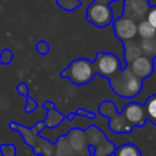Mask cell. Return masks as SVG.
Instances as JSON below:
<instances>
[{
	"mask_svg": "<svg viewBox=\"0 0 156 156\" xmlns=\"http://www.w3.org/2000/svg\"><path fill=\"white\" fill-rule=\"evenodd\" d=\"M95 2H100V4H111L112 1H116V0H94Z\"/></svg>",
	"mask_w": 156,
	"mask_h": 156,
	"instance_id": "23",
	"label": "cell"
},
{
	"mask_svg": "<svg viewBox=\"0 0 156 156\" xmlns=\"http://www.w3.org/2000/svg\"><path fill=\"white\" fill-rule=\"evenodd\" d=\"M112 26H113L115 37L122 43L133 40L138 37V23L124 15L115 20L112 22Z\"/></svg>",
	"mask_w": 156,
	"mask_h": 156,
	"instance_id": "6",
	"label": "cell"
},
{
	"mask_svg": "<svg viewBox=\"0 0 156 156\" xmlns=\"http://www.w3.org/2000/svg\"><path fill=\"white\" fill-rule=\"evenodd\" d=\"M99 115L108 118V128L117 134H129L134 128L126 121L122 113L117 112L115 104L110 100H105L99 106Z\"/></svg>",
	"mask_w": 156,
	"mask_h": 156,
	"instance_id": "3",
	"label": "cell"
},
{
	"mask_svg": "<svg viewBox=\"0 0 156 156\" xmlns=\"http://www.w3.org/2000/svg\"><path fill=\"white\" fill-rule=\"evenodd\" d=\"M74 115H76V116H84V117L90 118V119L95 118V113H94V112L88 111V110H84V108H78V110L74 112Z\"/></svg>",
	"mask_w": 156,
	"mask_h": 156,
	"instance_id": "22",
	"label": "cell"
},
{
	"mask_svg": "<svg viewBox=\"0 0 156 156\" xmlns=\"http://www.w3.org/2000/svg\"><path fill=\"white\" fill-rule=\"evenodd\" d=\"M113 156H143V154L136 145L132 143H126L115 149Z\"/></svg>",
	"mask_w": 156,
	"mask_h": 156,
	"instance_id": "12",
	"label": "cell"
},
{
	"mask_svg": "<svg viewBox=\"0 0 156 156\" xmlns=\"http://www.w3.org/2000/svg\"><path fill=\"white\" fill-rule=\"evenodd\" d=\"M37 107H38L37 101H35L33 98H30V96L28 95V96L26 98V106H24V111H26L27 113H30V112H33Z\"/></svg>",
	"mask_w": 156,
	"mask_h": 156,
	"instance_id": "20",
	"label": "cell"
},
{
	"mask_svg": "<svg viewBox=\"0 0 156 156\" xmlns=\"http://www.w3.org/2000/svg\"><path fill=\"white\" fill-rule=\"evenodd\" d=\"M141 55H143V51H141L139 40L133 39V40H128L123 43V58H124L126 65H129L136 57Z\"/></svg>",
	"mask_w": 156,
	"mask_h": 156,
	"instance_id": "10",
	"label": "cell"
},
{
	"mask_svg": "<svg viewBox=\"0 0 156 156\" xmlns=\"http://www.w3.org/2000/svg\"><path fill=\"white\" fill-rule=\"evenodd\" d=\"M1 156H17V147L13 144H1L0 145Z\"/></svg>",
	"mask_w": 156,
	"mask_h": 156,
	"instance_id": "16",
	"label": "cell"
},
{
	"mask_svg": "<svg viewBox=\"0 0 156 156\" xmlns=\"http://www.w3.org/2000/svg\"><path fill=\"white\" fill-rule=\"evenodd\" d=\"M143 1H146V2H150L151 0H143Z\"/></svg>",
	"mask_w": 156,
	"mask_h": 156,
	"instance_id": "24",
	"label": "cell"
},
{
	"mask_svg": "<svg viewBox=\"0 0 156 156\" xmlns=\"http://www.w3.org/2000/svg\"><path fill=\"white\" fill-rule=\"evenodd\" d=\"M56 5L65 11H74L82 6L80 0H56Z\"/></svg>",
	"mask_w": 156,
	"mask_h": 156,
	"instance_id": "15",
	"label": "cell"
},
{
	"mask_svg": "<svg viewBox=\"0 0 156 156\" xmlns=\"http://www.w3.org/2000/svg\"><path fill=\"white\" fill-rule=\"evenodd\" d=\"M43 107H44V108H48L46 117H45V119L43 121L45 128H55V127H57L60 123H62L63 119L66 118L61 112H58V111L55 108V106H54V104H52L51 101H45L44 105H43Z\"/></svg>",
	"mask_w": 156,
	"mask_h": 156,
	"instance_id": "9",
	"label": "cell"
},
{
	"mask_svg": "<svg viewBox=\"0 0 156 156\" xmlns=\"http://www.w3.org/2000/svg\"><path fill=\"white\" fill-rule=\"evenodd\" d=\"M129 68L133 71L134 74H136L141 80H144L145 78H149L152 73H154V60L146 55H141L139 57H136L133 62H130Z\"/></svg>",
	"mask_w": 156,
	"mask_h": 156,
	"instance_id": "8",
	"label": "cell"
},
{
	"mask_svg": "<svg viewBox=\"0 0 156 156\" xmlns=\"http://www.w3.org/2000/svg\"><path fill=\"white\" fill-rule=\"evenodd\" d=\"M85 21L98 28H104L113 22V13L110 4H100L93 1L87 7Z\"/></svg>",
	"mask_w": 156,
	"mask_h": 156,
	"instance_id": "5",
	"label": "cell"
},
{
	"mask_svg": "<svg viewBox=\"0 0 156 156\" xmlns=\"http://www.w3.org/2000/svg\"><path fill=\"white\" fill-rule=\"evenodd\" d=\"M145 20H146V21H147V22L156 29V5L149 7Z\"/></svg>",
	"mask_w": 156,
	"mask_h": 156,
	"instance_id": "18",
	"label": "cell"
},
{
	"mask_svg": "<svg viewBox=\"0 0 156 156\" xmlns=\"http://www.w3.org/2000/svg\"><path fill=\"white\" fill-rule=\"evenodd\" d=\"M60 76L68 79L74 85H85L94 79L96 72L93 61L84 57H78L74 58L60 73Z\"/></svg>",
	"mask_w": 156,
	"mask_h": 156,
	"instance_id": "2",
	"label": "cell"
},
{
	"mask_svg": "<svg viewBox=\"0 0 156 156\" xmlns=\"http://www.w3.org/2000/svg\"><path fill=\"white\" fill-rule=\"evenodd\" d=\"M139 44L143 55H146L152 60L156 58V35L149 39H139Z\"/></svg>",
	"mask_w": 156,
	"mask_h": 156,
	"instance_id": "13",
	"label": "cell"
},
{
	"mask_svg": "<svg viewBox=\"0 0 156 156\" xmlns=\"http://www.w3.org/2000/svg\"><path fill=\"white\" fill-rule=\"evenodd\" d=\"M156 35V29L146 21L143 20L138 23V37L139 39H149Z\"/></svg>",
	"mask_w": 156,
	"mask_h": 156,
	"instance_id": "14",
	"label": "cell"
},
{
	"mask_svg": "<svg viewBox=\"0 0 156 156\" xmlns=\"http://www.w3.org/2000/svg\"><path fill=\"white\" fill-rule=\"evenodd\" d=\"M16 91L20 94V95H22V96H24V98H27L28 95H29V89H28V85L26 84V83H20L17 87H16Z\"/></svg>",
	"mask_w": 156,
	"mask_h": 156,
	"instance_id": "21",
	"label": "cell"
},
{
	"mask_svg": "<svg viewBox=\"0 0 156 156\" xmlns=\"http://www.w3.org/2000/svg\"><path fill=\"white\" fill-rule=\"evenodd\" d=\"M35 50H37V52L40 54V55H46V54L50 51V45H49L48 41H45V40H39V41H37V44H35Z\"/></svg>",
	"mask_w": 156,
	"mask_h": 156,
	"instance_id": "19",
	"label": "cell"
},
{
	"mask_svg": "<svg viewBox=\"0 0 156 156\" xmlns=\"http://www.w3.org/2000/svg\"><path fill=\"white\" fill-rule=\"evenodd\" d=\"M13 60V54L10 49H4L1 52H0V65H10Z\"/></svg>",
	"mask_w": 156,
	"mask_h": 156,
	"instance_id": "17",
	"label": "cell"
},
{
	"mask_svg": "<svg viewBox=\"0 0 156 156\" xmlns=\"http://www.w3.org/2000/svg\"><path fill=\"white\" fill-rule=\"evenodd\" d=\"M107 80L112 91L123 99H133L139 95L143 89V80L133 73L129 66L121 68Z\"/></svg>",
	"mask_w": 156,
	"mask_h": 156,
	"instance_id": "1",
	"label": "cell"
},
{
	"mask_svg": "<svg viewBox=\"0 0 156 156\" xmlns=\"http://www.w3.org/2000/svg\"><path fill=\"white\" fill-rule=\"evenodd\" d=\"M143 107L146 119L154 126H156V94L150 95L143 104Z\"/></svg>",
	"mask_w": 156,
	"mask_h": 156,
	"instance_id": "11",
	"label": "cell"
},
{
	"mask_svg": "<svg viewBox=\"0 0 156 156\" xmlns=\"http://www.w3.org/2000/svg\"><path fill=\"white\" fill-rule=\"evenodd\" d=\"M93 62H94L96 74L106 79L112 77L121 68L126 67L117 55H115L113 52H106V51H99Z\"/></svg>",
	"mask_w": 156,
	"mask_h": 156,
	"instance_id": "4",
	"label": "cell"
},
{
	"mask_svg": "<svg viewBox=\"0 0 156 156\" xmlns=\"http://www.w3.org/2000/svg\"><path fill=\"white\" fill-rule=\"evenodd\" d=\"M121 113L133 128H135V127L141 128L145 126V123L147 121L145 117L143 104L136 102V101H130V102L126 104L123 106Z\"/></svg>",
	"mask_w": 156,
	"mask_h": 156,
	"instance_id": "7",
	"label": "cell"
}]
</instances>
